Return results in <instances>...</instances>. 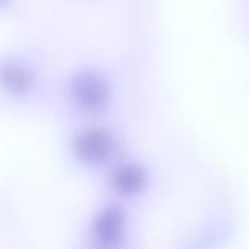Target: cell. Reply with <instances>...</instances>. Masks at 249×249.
<instances>
[{
    "label": "cell",
    "mask_w": 249,
    "mask_h": 249,
    "mask_svg": "<svg viewBox=\"0 0 249 249\" xmlns=\"http://www.w3.org/2000/svg\"><path fill=\"white\" fill-rule=\"evenodd\" d=\"M124 220H126V215L120 207L110 205L104 208L94 221V233L97 242L103 246L116 245L124 231Z\"/></svg>",
    "instance_id": "cell-5"
},
{
    "label": "cell",
    "mask_w": 249,
    "mask_h": 249,
    "mask_svg": "<svg viewBox=\"0 0 249 249\" xmlns=\"http://www.w3.org/2000/svg\"><path fill=\"white\" fill-rule=\"evenodd\" d=\"M116 145V137L110 129L89 126L75 134L71 141V153L78 163L97 167L107 163L114 156Z\"/></svg>",
    "instance_id": "cell-2"
},
{
    "label": "cell",
    "mask_w": 249,
    "mask_h": 249,
    "mask_svg": "<svg viewBox=\"0 0 249 249\" xmlns=\"http://www.w3.org/2000/svg\"><path fill=\"white\" fill-rule=\"evenodd\" d=\"M148 183V173L144 166L129 161L120 164L110 178V185L122 196H137L144 192Z\"/></svg>",
    "instance_id": "cell-4"
},
{
    "label": "cell",
    "mask_w": 249,
    "mask_h": 249,
    "mask_svg": "<svg viewBox=\"0 0 249 249\" xmlns=\"http://www.w3.org/2000/svg\"><path fill=\"white\" fill-rule=\"evenodd\" d=\"M68 91L73 104L91 116L106 113L111 104L113 92L110 81L104 73L92 68L78 71L71 78Z\"/></svg>",
    "instance_id": "cell-1"
},
{
    "label": "cell",
    "mask_w": 249,
    "mask_h": 249,
    "mask_svg": "<svg viewBox=\"0 0 249 249\" xmlns=\"http://www.w3.org/2000/svg\"><path fill=\"white\" fill-rule=\"evenodd\" d=\"M11 5V0H0V9H6Z\"/></svg>",
    "instance_id": "cell-6"
},
{
    "label": "cell",
    "mask_w": 249,
    "mask_h": 249,
    "mask_svg": "<svg viewBox=\"0 0 249 249\" xmlns=\"http://www.w3.org/2000/svg\"><path fill=\"white\" fill-rule=\"evenodd\" d=\"M36 85L33 69L19 59H5L0 63V88L12 97H27Z\"/></svg>",
    "instance_id": "cell-3"
}]
</instances>
